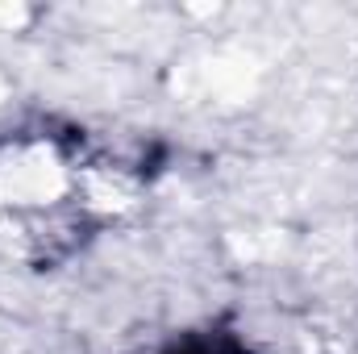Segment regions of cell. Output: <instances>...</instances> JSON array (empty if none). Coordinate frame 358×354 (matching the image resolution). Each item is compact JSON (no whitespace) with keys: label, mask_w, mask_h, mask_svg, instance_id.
I'll use <instances>...</instances> for the list:
<instances>
[{"label":"cell","mask_w":358,"mask_h":354,"mask_svg":"<svg viewBox=\"0 0 358 354\" xmlns=\"http://www.w3.org/2000/svg\"><path fill=\"white\" fill-rule=\"evenodd\" d=\"M163 354H250V351H246V342H242L234 330L213 325V330H196V334L176 338Z\"/></svg>","instance_id":"cell-1"}]
</instances>
